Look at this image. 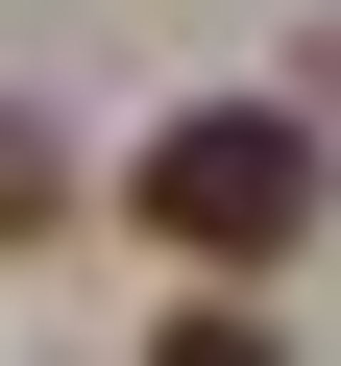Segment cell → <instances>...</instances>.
<instances>
[{"mask_svg":"<svg viewBox=\"0 0 341 366\" xmlns=\"http://www.w3.org/2000/svg\"><path fill=\"white\" fill-rule=\"evenodd\" d=\"M122 220H146V244H195V269H268V244H317V122H268V98H195V122L122 171Z\"/></svg>","mask_w":341,"mask_h":366,"instance_id":"6da1fadb","label":"cell"},{"mask_svg":"<svg viewBox=\"0 0 341 366\" xmlns=\"http://www.w3.org/2000/svg\"><path fill=\"white\" fill-rule=\"evenodd\" d=\"M49 220H73V147H49L25 98H0V244H49Z\"/></svg>","mask_w":341,"mask_h":366,"instance_id":"7a4b0ae2","label":"cell"}]
</instances>
